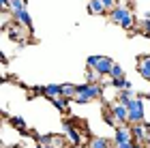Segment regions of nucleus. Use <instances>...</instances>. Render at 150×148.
<instances>
[{
	"mask_svg": "<svg viewBox=\"0 0 150 148\" xmlns=\"http://www.w3.org/2000/svg\"><path fill=\"white\" fill-rule=\"evenodd\" d=\"M99 97H103V86H99V84H79L77 86V95L73 97L75 103H88V101H92V99H99Z\"/></svg>",
	"mask_w": 150,
	"mask_h": 148,
	"instance_id": "f257e3e1",
	"label": "nucleus"
},
{
	"mask_svg": "<svg viewBox=\"0 0 150 148\" xmlns=\"http://www.w3.org/2000/svg\"><path fill=\"white\" fill-rule=\"evenodd\" d=\"M110 19L114 24H120L125 30H131L133 28V15H131V11L127 9V6H116V9L110 11Z\"/></svg>",
	"mask_w": 150,
	"mask_h": 148,
	"instance_id": "f03ea898",
	"label": "nucleus"
},
{
	"mask_svg": "<svg viewBox=\"0 0 150 148\" xmlns=\"http://www.w3.org/2000/svg\"><path fill=\"white\" fill-rule=\"evenodd\" d=\"M86 67H90V69L99 71L101 75L105 77V75H110V73H112L114 62H112V58H107V56H88Z\"/></svg>",
	"mask_w": 150,
	"mask_h": 148,
	"instance_id": "7ed1b4c3",
	"label": "nucleus"
},
{
	"mask_svg": "<svg viewBox=\"0 0 150 148\" xmlns=\"http://www.w3.org/2000/svg\"><path fill=\"white\" fill-rule=\"evenodd\" d=\"M127 107H129V123L131 125L144 123V101H142L139 97H135Z\"/></svg>",
	"mask_w": 150,
	"mask_h": 148,
	"instance_id": "20e7f679",
	"label": "nucleus"
},
{
	"mask_svg": "<svg viewBox=\"0 0 150 148\" xmlns=\"http://www.w3.org/2000/svg\"><path fill=\"white\" fill-rule=\"evenodd\" d=\"M133 131L131 127H118L116 125V133H114V142L116 144H125V142H133Z\"/></svg>",
	"mask_w": 150,
	"mask_h": 148,
	"instance_id": "39448f33",
	"label": "nucleus"
},
{
	"mask_svg": "<svg viewBox=\"0 0 150 148\" xmlns=\"http://www.w3.org/2000/svg\"><path fill=\"white\" fill-rule=\"evenodd\" d=\"M112 114L118 123H129V107L125 103H120V101H116L112 105Z\"/></svg>",
	"mask_w": 150,
	"mask_h": 148,
	"instance_id": "423d86ee",
	"label": "nucleus"
},
{
	"mask_svg": "<svg viewBox=\"0 0 150 148\" xmlns=\"http://www.w3.org/2000/svg\"><path fill=\"white\" fill-rule=\"evenodd\" d=\"M64 133H67V140L73 144V146H79L81 144V133H79V129H75V127L71 125V123H64Z\"/></svg>",
	"mask_w": 150,
	"mask_h": 148,
	"instance_id": "0eeeda50",
	"label": "nucleus"
},
{
	"mask_svg": "<svg viewBox=\"0 0 150 148\" xmlns=\"http://www.w3.org/2000/svg\"><path fill=\"white\" fill-rule=\"evenodd\" d=\"M137 71L142 73V77L146 82H150V56H142L137 60Z\"/></svg>",
	"mask_w": 150,
	"mask_h": 148,
	"instance_id": "6e6552de",
	"label": "nucleus"
},
{
	"mask_svg": "<svg viewBox=\"0 0 150 148\" xmlns=\"http://www.w3.org/2000/svg\"><path fill=\"white\" fill-rule=\"evenodd\" d=\"M43 95L47 97V99H56V97H62V86H58V84H47V86H43Z\"/></svg>",
	"mask_w": 150,
	"mask_h": 148,
	"instance_id": "1a4fd4ad",
	"label": "nucleus"
},
{
	"mask_svg": "<svg viewBox=\"0 0 150 148\" xmlns=\"http://www.w3.org/2000/svg\"><path fill=\"white\" fill-rule=\"evenodd\" d=\"M13 19H17V22H22L24 26H28V28L32 30V17H30V13L22 9V11H17V13H13Z\"/></svg>",
	"mask_w": 150,
	"mask_h": 148,
	"instance_id": "9d476101",
	"label": "nucleus"
},
{
	"mask_svg": "<svg viewBox=\"0 0 150 148\" xmlns=\"http://www.w3.org/2000/svg\"><path fill=\"white\" fill-rule=\"evenodd\" d=\"M88 11H90L92 15H103L107 9H105L103 0H90V2H88Z\"/></svg>",
	"mask_w": 150,
	"mask_h": 148,
	"instance_id": "9b49d317",
	"label": "nucleus"
},
{
	"mask_svg": "<svg viewBox=\"0 0 150 148\" xmlns=\"http://www.w3.org/2000/svg\"><path fill=\"white\" fill-rule=\"evenodd\" d=\"M135 97H137V95H135L133 90H129V88H125V90H118V101H120V103H125V105H129V103H131V101H133Z\"/></svg>",
	"mask_w": 150,
	"mask_h": 148,
	"instance_id": "f8f14e48",
	"label": "nucleus"
},
{
	"mask_svg": "<svg viewBox=\"0 0 150 148\" xmlns=\"http://www.w3.org/2000/svg\"><path fill=\"white\" fill-rule=\"evenodd\" d=\"M101 77H103V75H101L99 71H94V69H90V67H88V71H86V79H88V84H99V82H103Z\"/></svg>",
	"mask_w": 150,
	"mask_h": 148,
	"instance_id": "ddd939ff",
	"label": "nucleus"
},
{
	"mask_svg": "<svg viewBox=\"0 0 150 148\" xmlns=\"http://www.w3.org/2000/svg\"><path fill=\"white\" fill-rule=\"evenodd\" d=\"M88 148H112V144L107 142V140H103V137H92Z\"/></svg>",
	"mask_w": 150,
	"mask_h": 148,
	"instance_id": "4468645a",
	"label": "nucleus"
},
{
	"mask_svg": "<svg viewBox=\"0 0 150 148\" xmlns=\"http://www.w3.org/2000/svg\"><path fill=\"white\" fill-rule=\"evenodd\" d=\"M11 125L15 127V129H19L22 133H28V127H26V123H24L22 116H13V118H11Z\"/></svg>",
	"mask_w": 150,
	"mask_h": 148,
	"instance_id": "2eb2a0df",
	"label": "nucleus"
},
{
	"mask_svg": "<svg viewBox=\"0 0 150 148\" xmlns=\"http://www.w3.org/2000/svg\"><path fill=\"white\" fill-rule=\"evenodd\" d=\"M110 77H112V79H114V77H125V71H122V67H120V64H116V62H114Z\"/></svg>",
	"mask_w": 150,
	"mask_h": 148,
	"instance_id": "dca6fc26",
	"label": "nucleus"
},
{
	"mask_svg": "<svg viewBox=\"0 0 150 148\" xmlns=\"http://www.w3.org/2000/svg\"><path fill=\"white\" fill-rule=\"evenodd\" d=\"M142 30H144L146 35H150V13H146V17H144V24H142Z\"/></svg>",
	"mask_w": 150,
	"mask_h": 148,
	"instance_id": "f3484780",
	"label": "nucleus"
},
{
	"mask_svg": "<svg viewBox=\"0 0 150 148\" xmlns=\"http://www.w3.org/2000/svg\"><path fill=\"white\" fill-rule=\"evenodd\" d=\"M103 4H105L107 11H112V9H116V6H118V0H103Z\"/></svg>",
	"mask_w": 150,
	"mask_h": 148,
	"instance_id": "a211bd4d",
	"label": "nucleus"
},
{
	"mask_svg": "<svg viewBox=\"0 0 150 148\" xmlns=\"http://www.w3.org/2000/svg\"><path fill=\"white\" fill-rule=\"evenodd\" d=\"M9 2H11V0H0V4H2V11L9 9Z\"/></svg>",
	"mask_w": 150,
	"mask_h": 148,
	"instance_id": "6ab92c4d",
	"label": "nucleus"
},
{
	"mask_svg": "<svg viewBox=\"0 0 150 148\" xmlns=\"http://www.w3.org/2000/svg\"><path fill=\"white\" fill-rule=\"evenodd\" d=\"M35 148H54V146H50V144H39V146H35Z\"/></svg>",
	"mask_w": 150,
	"mask_h": 148,
	"instance_id": "aec40b11",
	"label": "nucleus"
},
{
	"mask_svg": "<svg viewBox=\"0 0 150 148\" xmlns=\"http://www.w3.org/2000/svg\"><path fill=\"white\" fill-rule=\"evenodd\" d=\"M4 148H19V144H13V146H4Z\"/></svg>",
	"mask_w": 150,
	"mask_h": 148,
	"instance_id": "412c9836",
	"label": "nucleus"
},
{
	"mask_svg": "<svg viewBox=\"0 0 150 148\" xmlns=\"http://www.w3.org/2000/svg\"><path fill=\"white\" fill-rule=\"evenodd\" d=\"M64 148H69V146H64Z\"/></svg>",
	"mask_w": 150,
	"mask_h": 148,
	"instance_id": "4be33fe9",
	"label": "nucleus"
}]
</instances>
